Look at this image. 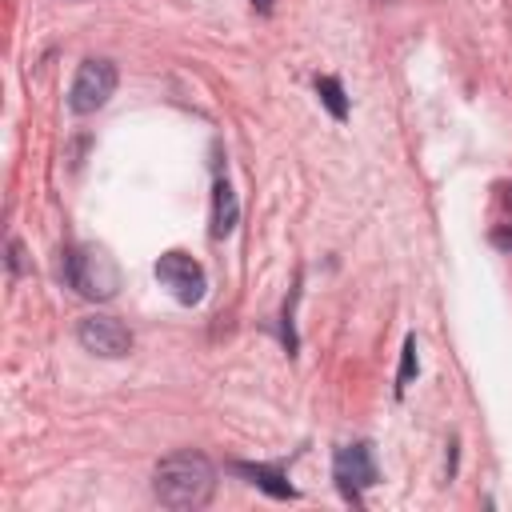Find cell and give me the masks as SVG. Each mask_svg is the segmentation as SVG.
<instances>
[{
	"label": "cell",
	"instance_id": "ba28073f",
	"mask_svg": "<svg viewBox=\"0 0 512 512\" xmlns=\"http://www.w3.org/2000/svg\"><path fill=\"white\" fill-rule=\"evenodd\" d=\"M236 216H240L236 192H232V184L224 176H216V184H212V236L224 240L236 228Z\"/></svg>",
	"mask_w": 512,
	"mask_h": 512
},
{
	"label": "cell",
	"instance_id": "4fadbf2b",
	"mask_svg": "<svg viewBox=\"0 0 512 512\" xmlns=\"http://www.w3.org/2000/svg\"><path fill=\"white\" fill-rule=\"evenodd\" d=\"M508 204H512V192H508Z\"/></svg>",
	"mask_w": 512,
	"mask_h": 512
},
{
	"label": "cell",
	"instance_id": "8992f818",
	"mask_svg": "<svg viewBox=\"0 0 512 512\" xmlns=\"http://www.w3.org/2000/svg\"><path fill=\"white\" fill-rule=\"evenodd\" d=\"M76 340H80V348H88L92 356H104V360H120L132 352V332L116 316H104V312L84 316L76 324Z\"/></svg>",
	"mask_w": 512,
	"mask_h": 512
},
{
	"label": "cell",
	"instance_id": "3957f363",
	"mask_svg": "<svg viewBox=\"0 0 512 512\" xmlns=\"http://www.w3.org/2000/svg\"><path fill=\"white\" fill-rule=\"evenodd\" d=\"M116 92V64L104 60V56H88L76 76H72V88H68V108L76 116H92L96 108H104Z\"/></svg>",
	"mask_w": 512,
	"mask_h": 512
},
{
	"label": "cell",
	"instance_id": "7a4b0ae2",
	"mask_svg": "<svg viewBox=\"0 0 512 512\" xmlns=\"http://www.w3.org/2000/svg\"><path fill=\"white\" fill-rule=\"evenodd\" d=\"M60 272H64L68 288H76L84 300H112L116 288H120V268H116V260H112L104 248H96V244L68 248Z\"/></svg>",
	"mask_w": 512,
	"mask_h": 512
},
{
	"label": "cell",
	"instance_id": "277c9868",
	"mask_svg": "<svg viewBox=\"0 0 512 512\" xmlns=\"http://www.w3.org/2000/svg\"><path fill=\"white\" fill-rule=\"evenodd\" d=\"M332 480H336V488L344 492V500L360 504V492L380 480L376 460H372V444L356 440V444L336 448V456H332Z\"/></svg>",
	"mask_w": 512,
	"mask_h": 512
},
{
	"label": "cell",
	"instance_id": "6da1fadb",
	"mask_svg": "<svg viewBox=\"0 0 512 512\" xmlns=\"http://www.w3.org/2000/svg\"><path fill=\"white\" fill-rule=\"evenodd\" d=\"M152 492L172 512L204 508L216 492V468L204 452H172L152 472Z\"/></svg>",
	"mask_w": 512,
	"mask_h": 512
},
{
	"label": "cell",
	"instance_id": "5b68a950",
	"mask_svg": "<svg viewBox=\"0 0 512 512\" xmlns=\"http://www.w3.org/2000/svg\"><path fill=\"white\" fill-rule=\"evenodd\" d=\"M156 280L180 300V304H200L204 300V288H208V276L200 268V260H192L188 252H164L156 260Z\"/></svg>",
	"mask_w": 512,
	"mask_h": 512
},
{
	"label": "cell",
	"instance_id": "52a82bcc",
	"mask_svg": "<svg viewBox=\"0 0 512 512\" xmlns=\"http://www.w3.org/2000/svg\"><path fill=\"white\" fill-rule=\"evenodd\" d=\"M232 472H240L248 484H256V488L268 492L272 500H296V496H300V492L288 484L284 468H276V464H244V460H236Z\"/></svg>",
	"mask_w": 512,
	"mask_h": 512
},
{
	"label": "cell",
	"instance_id": "9c48e42d",
	"mask_svg": "<svg viewBox=\"0 0 512 512\" xmlns=\"http://www.w3.org/2000/svg\"><path fill=\"white\" fill-rule=\"evenodd\" d=\"M316 96L332 112V120H348V96H344V84L336 76H320L316 80Z\"/></svg>",
	"mask_w": 512,
	"mask_h": 512
},
{
	"label": "cell",
	"instance_id": "7c38bea8",
	"mask_svg": "<svg viewBox=\"0 0 512 512\" xmlns=\"http://www.w3.org/2000/svg\"><path fill=\"white\" fill-rule=\"evenodd\" d=\"M252 8H260V12H272V0H252Z\"/></svg>",
	"mask_w": 512,
	"mask_h": 512
},
{
	"label": "cell",
	"instance_id": "30bf717a",
	"mask_svg": "<svg viewBox=\"0 0 512 512\" xmlns=\"http://www.w3.org/2000/svg\"><path fill=\"white\" fill-rule=\"evenodd\" d=\"M416 368H420V360H416V336H408V340H404V352H400V372H396V392H404V388L412 384V376H416Z\"/></svg>",
	"mask_w": 512,
	"mask_h": 512
},
{
	"label": "cell",
	"instance_id": "8fae6325",
	"mask_svg": "<svg viewBox=\"0 0 512 512\" xmlns=\"http://www.w3.org/2000/svg\"><path fill=\"white\" fill-rule=\"evenodd\" d=\"M492 240H496V244H500V248H512V232H508V228H504V232H496V236H492Z\"/></svg>",
	"mask_w": 512,
	"mask_h": 512
}]
</instances>
